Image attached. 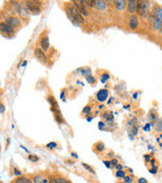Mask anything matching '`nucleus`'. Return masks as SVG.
<instances>
[{"label":"nucleus","mask_w":162,"mask_h":183,"mask_svg":"<svg viewBox=\"0 0 162 183\" xmlns=\"http://www.w3.org/2000/svg\"><path fill=\"white\" fill-rule=\"evenodd\" d=\"M56 120L58 121L59 123H61V122H63V119H62V117H61V115L58 113V115H56Z\"/></svg>","instance_id":"nucleus-30"},{"label":"nucleus","mask_w":162,"mask_h":183,"mask_svg":"<svg viewBox=\"0 0 162 183\" xmlns=\"http://www.w3.org/2000/svg\"><path fill=\"white\" fill-rule=\"evenodd\" d=\"M65 93H66L65 91H62V93H61V99L64 100V94H65Z\"/></svg>","instance_id":"nucleus-37"},{"label":"nucleus","mask_w":162,"mask_h":183,"mask_svg":"<svg viewBox=\"0 0 162 183\" xmlns=\"http://www.w3.org/2000/svg\"><path fill=\"white\" fill-rule=\"evenodd\" d=\"M96 6L99 8V10H102L106 7V4L103 1H96Z\"/></svg>","instance_id":"nucleus-18"},{"label":"nucleus","mask_w":162,"mask_h":183,"mask_svg":"<svg viewBox=\"0 0 162 183\" xmlns=\"http://www.w3.org/2000/svg\"><path fill=\"white\" fill-rule=\"evenodd\" d=\"M35 56L37 57V59L39 61H40V62L45 63V64L48 63V57H47L46 53H45L40 47H37V48L35 49Z\"/></svg>","instance_id":"nucleus-6"},{"label":"nucleus","mask_w":162,"mask_h":183,"mask_svg":"<svg viewBox=\"0 0 162 183\" xmlns=\"http://www.w3.org/2000/svg\"><path fill=\"white\" fill-rule=\"evenodd\" d=\"M149 7H150V2L146 1V0H139L137 2V11L138 15L142 16V18H146L149 13Z\"/></svg>","instance_id":"nucleus-3"},{"label":"nucleus","mask_w":162,"mask_h":183,"mask_svg":"<svg viewBox=\"0 0 162 183\" xmlns=\"http://www.w3.org/2000/svg\"><path fill=\"white\" fill-rule=\"evenodd\" d=\"M159 31H160V33L162 34V25H161V27H160V30H159Z\"/></svg>","instance_id":"nucleus-38"},{"label":"nucleus","mask_w":162,"mask_h":183,"mask_svg":"<svg viewBox=\"0 0 162 183\" xmlns=\"http://www.w3.org/2000/svg\"><path fill=\"white\" fill-rule=\"evenodd\" d=\"M144 158H145V161H146V162H149V161H150L151 156H150V155H145Z\"/></svg>","instance_id":"nucleus-32"},{"label":"nucleus","mask_w":162,"mask_h":183,"mask_svg":"<svg viewBox=\"0 0 162 183\" xmlns=\"http://www.w3.org/2000/svg\"><path fill=\"white\" fill-rule=\"evenodd\" d=\"M95 146H96V151L97 152H99V153H101V152H103L104 151V144H103V142H101V141H98L96 144H95Z\"/></svg>","instance_id":"nucleus-16"},{"label":"nucleus","mask_w":162,"mask_h":183,"mask_svg":"<svg viewBox=\"0 0 162 183\" xmlns=\"http://www.w3.org/2000/svg\"><path fill=\"white\" fill-rule=\"evenodd\" d=\"M39 157L38 156H36V155H29V160L31 161V162H38L39 161Z\"/></svg>","instance_id":"nucleus-19"},{"label":"nucleus","mask_w":162,"mask_h":183,"mask_svg":"<svg viewBox=\"0 0 162 183\" xmlns=\"http://www.w3.org/2000/svg\"><path fill=\"white\" fill-rule=\"evenodd\" d=\"M14 174H15V175H17V176H20V175H21V173L20 171H18L17 169H14Z\"/></svg>","instance_id":"nucleus-33"},{"label":"nucleus","mask_w":162,"mask_h":183,"mask_svg":"<svg viewBox=\"0 0 162 183\" xmlns=\"http://www.w3.org/2000/svg\"><path fill=\"white\" fill-rule=\"evenodd\" d=\"M59 179V183H71L70 181H68L66 178H63V177H60V178H58Z\"/></svg>","instance_id":"nucleus-25"},{"label":"nucleus","mask_w":162,"mask_h":183,"mask_svg":"<svg viewBox=\"0 0 162 183\" xmlns=\"http://www.w3.org/2000/svg\"><path fill=\"white\" fill-rule=\"evenodd\" d=\"M138 27H139V18L135 14H132L129 18V27L133 31H135V30L138 29Z\"/></svg>","instance_id":"nucleus-9"},{"label":"nucleus","mask_w":162,"mask_h":183,"mask_svg":"<svg viewBox=\"0 0 162 183\" xmlns=\"http://www.w3.org/2000/svg\"><path fill=\"white\" fill-rule=\"evenodd\" d=\"M4 111H5V107H4L3 104L0 103V113H3Z\"/></svg>","instance_id":"nucleus-31"},{"label":"nucleus","mask_w":162,"mask_h":183,"mask_svg":"<svg viewBox=\"0 0 162 183\" xmlns=\"http://www.w3.org/2000/svg\"><path fill=\"white\" fill-rule=\"evenodd\" d=\"M124 178H125V182L126 183H132V182H133V179H132V177H130V176H128V177H126V176H125Z\"/></svg>","instance_id":"nucleus-28"},{"label":"nucleus","mask_w":162,"mask_h":183,"mask_svg":"<svg viewBox=\"0 0 162 183\" xmlns=\"http://www.w3.org/2000/svg\"><path fill=\"white\" fill-rule=\"evenodd\" d=\"M137 0H129V1L127 2V6H128V11H129V13L133 14L134 12L136 11V9H137Z\"/></svg>","instance_id":"nucleus-12"},{"label":"nucleus","mask_w":162,"mask_h":183,"mask_svg":"<svg viewBox=\"0 0 162 183\" xmlns=\"http://www.w3.org/2000/svg\"><path fill=\"white\" fill-rule=\"evenodd\" d=\"M162 25V7L156 6L152 13V30L158 31Z\"/></svg>","instance_id":"nucleus-1"},{"label":"nucleus","mask_w":162,"mask_h":183,"mask_svg":"<svg viewBox=\"0 0 162 183\" xmlns=\"http://www.w3.org/2000/svg\"><path fill=\"white\" fill-rule=\"evenodd\" d=\"M49 183H59V179L56 177H52L50 180H49Z\"/></svg>","instance_id":"nucleus-26"},{"label":"nucleus","mask_w":162,"mask_h":183,"mask_svg":"<svg viewBox=\"0 0 162 183\" xmlns=\"http://www.w3.org/2000/svg\"><path fill=\"white\" fill-rule=\"evenodd\" d=\"M103 117H105L106 120H110V121H112V118H114V117H112V113H106V114H104Z\"/></svg>","instance_id":"nucleus-24"},{"label":"nucleus","mask_w":162,"mask_h":183,"mask_svg":"<svg viewBox=\"0 0 162 183\" xmlns=\"http://www.w3.org/2000/svg\"><path fill=\"white\" fill-rule=\"evenodd\" d=\"M47 146H48V148H50V149H55L57 146V144H56V142H51V144H47Z\"/></svg>","instance_id":"nucleus-27"},{"label":"nucleus","mask_w":162,"mask_h":183,"mask_svg":"<svg viewBox=\"0 0 162 183\" xmlns=\"http://www.w3.org/2000/svg\"><path fill=\"white\" fill-rule=\"evenodd\" d=\"M108 90H105V89L99 90L96 93V99H97V101L101 102V103H103V102L108 99Z\"/></svg>","instance_id":"nucleus-10"},{"label":"nucleus","mask_w":162,"mask_h":183,"mask_svg":"<svg viewBox=\"0 0 162 183\" xmlns=\"http://www.w3.org/2000/svg\"><path fill=\"white\" fill-rule=\"evenodd\" d=\"M87 82H88L89 84H94V82H95V78L93 77L92 75H88V76H87Z\"/></svg>","instance_id":"nucleus-23"},{"label":"nucleus","mask_w":162,"mask_h":183,"mask_svg":"<svg viewBox=\"0 0 162 183\" xmlns=\"http://www.w3.org/2000/svg\"><path fill=\"white\" fill-rule=\"evenodd\" d=\"M90 112H91V106H86V107H84L82 110L83 114H89Z\"/></svg>","instance_id":"nucleus-20"},{"label":"nucleus","mask_w":162,"mask_h":183,"mask_svg":"<svg viewBox=\"0 0 162 183\" xmlns=\"http://www.w3.org/2000/svg\"><path fill=\"white\" fill-rule=\"evenodd\" d=\"M110 164H112V165H114V166H116L117 164H118V161H117V160H112V161H110Z\"/></svg>","instance_id":"nucleus-34"},{"label":"nucleus","mask_w":162,"mask_h":183,"mask_svg":"<svg viewBox=\"0 0 162 183\" xmlns=\"http://www.w3.org/2000/svg\"><path fill=\"white\" fill-rule=\"evenodd\" d=\"M0 33L5 34V35H8V36L13 35L14 30L11 29L5 22H2V23H0Z\"/></svg>","instance_id":"nucleus-8"},{"label":"nucleus","mask_w":162,"mask_h":183,"mask_svg":"<svg viewBox=\"0 0 162 183\" xmlns=\"http://www.w3.org/2000/svg\"><path fill=\"white\" fill-rule=\"evenodd\" d=\"M139 183H147V181H146V179H144V178H140Z\"/></svg>","instance_id":"nucleus-35"},{"label":"nucleus","mask_w":162,"mask_h":183,"mask_svg":"<svg viewBox=\"0 0 162 183\" xmlns=\"http://www.w3.org/2000/svg\"><path fill=\"white\" fill-rule=\"evenodd\" d=\"M115 4H116V7L118 10H123L125 9L126 7V1H124V0H119V1H115Z\"/></svg>","instance_id":"nucleus-15"},{"label":"nucleus","mask_w":162,"mask_h":183,"mask_svg":"<svg viewBox=\"0 0 162 183\" xmlns=\"http://www.w3.org/2000/svg\"><path fill=\"white\" fill-rule=\"evenodd\" d=\"M116 174H117V177H119V178H124V177H125V175H126V173L123 171V170H120V171H118Z\"/></svg>","instance_id":"nucleus-21"},{"label":"nucleus","mask_w":162,"mask_h":183,"mask_svg":"<svg viewBox=\"0 0 162 183\" xmlns=\"http://www.w3.org/2000/svg\"><path fill=\"white\" fill-rule=\"evenodd\" d=\"M73 6L76 8V10H77L82 16L88 15V12H87L86 7H85L84 1H73Z\"/></svg>","instance_id":"nucleus-5"},{"label":"nucleus","mask_w":162,"mask_h":183,"mask_svg":"<svg viewBox=\"0 0 162 183\" xmlns=\"http://www.w3.org/2000/svg\"><path fill=\"white\" fill-rule=\"evenodd\" d=\"M117 169H118L119 171H120V170L123 169V166H121V165H117Z\"/></svg>","instance_id":"nucleus-36"},{"label":"nucleus","mask_w":162,"mask_h":183,"mask_svg":"<svg viewBox=\"0 0 162 183\" xmlns=\"http://www.w3.org/2000/svg\"><path fill=\"white\" fill-rule=\"evenodd\" d=\"M82 166H83V167L85 168V169L87 170V171L89 172V173L93 174V175H94V174H95V171H94V170H93L92 168H91V167H90V166H89V165H87V164H85V163H82Z\"/></svg>","instance_id":"nucleus-17"},{"label":"nucleus","mask_w":162,"mask_h":183,"mask_svg":"<svg viewBox=\"0 0 162 183\" xmlns=\"http://www.w3.org/2000/svg\"><path fill=\"white\" fill-rule=\"evenodd\" d=\"M12 183H34L31 179H29L27 177H24V176H20L18 178H16Z\"/></svg>","instance_id":"nucleus-14"},{"label":"nucleus","mask_w":162,"mask_h":183,"mask_svg":"<svg viewBox=\"0 0 162 183\" xmlns=\"http://www.w3.org/2000/svg\"><path fill=\"white\" fill-rule=\"evenodd\" d=\"M40 48H42V50L44 51V52H47V51L49 50V48H50V40H49L48 36L43 37L42 40H40Z\"/></svg>","instance_id":"nucleus-11"},{"label":"nucleus","mask_w":162,"mask_h":183,"mask_svg":"<svg viewBox=\"0 0 162 183\" xmlns=\"http://www.w3.org/2000/svg\"><path fill=\"white\" fill-rule=\"evenodd\" d=\"M66 10H67L68 16L71 18L72 22L76 23H80V25L81 23H84V22H85L84 18H83L79 12L76 10V8L74 7L73 5H68L67 8H66Z\"/></svg>","instance_id":"nucleus-2"},{"label":"nucleus","mask_w":162,"mask_h":183,"mask_svg":"<svg viewBox=\"0 0 162 183\" xmlns=\"http://www.w3.org/2000/svg\"><path fill=\"white\" fill-rule=\"evenodd\" d=\"M149 117H150L151 120H156V119H157V115L156 114H153V112H151L150 115H149Z\"/></svg>","instance_id":"nucleus-29"},{"label":"nucleus","mask_w":162,"mask_h":183,"mask_svg":"<svg viewBox=\"0 0 162 183\" xmlns=\"http://www.w3.org/2000/svg\"><path fill=\"white\" fill-rule=\"evenodd\" d=\"M34 183H49L46 177H44L43 175H36L33 179Z\"/></svg>","instance_id":"nucleus-13"},{"label":"nucleus","mask_w":162,"mask_h":183,"mask_svg":"<svg viewBox=\"0 0 162 183\" xmlns=\"http://www.w3.org/2000/svg\"><path fill=\"white\" fill-rule=\"evenodd\" d=\"M5 23L13 30L18 27H20V18H16V16H8V18L5 20Z\"/></svg>","instance_id":"nucleus-7"},{"label":"nucleus","mask_w":162,"mask_h":183,"mask_svg":"<svg viewBox=\"0 0 162 183\" xmlns=\"http://www.w3.org/2000/svg\"><path fill=\"white\" fill-rule=\"evenodd\" d=\"M110 80V74L104 73L103 75L101 76V82H105L106 80Z\"/></svg>","instance_id":"nucleus-22"},{"label":"nucleus","mask_w":162,"mask_h":183,"mask_svg":"<svg viewBox=\"0 0 162 183\" xmlns=\"http://www.w3.org/2000/svg\"><path fill=\"white\" fill-rule=\"evenodd\" d=\"M40 1H25V6L31 13L38 14L40 12Z\"/></svg>","instance_id":"nucleus-4"}]
</instances>
